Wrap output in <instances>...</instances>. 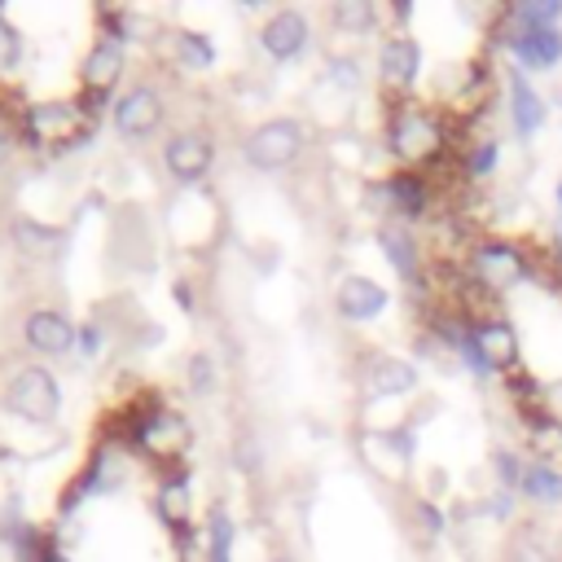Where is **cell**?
Masks as SVG:
<instances>
[{
  "instance_id": "277c9868",
  "label": "cell",
  "mask_w": 562,
  "mask_h": 562,
  "mask_svg": "<svg viewBox=\"0 0 562 562\" xmlns=\"http://www.w3.org/2000/svg\"><path fill=\"white\" fill-rule=\"evenodd\" d=\"M386 145L404 162H417V158H430L443 145V132H439V123L422 105H400L391 114V123H386Z\"/></svg>"
},
{
  "instance_id": "8d00e7d4",
  "label": "cell",
  "mask_w": 562,
  "mask_h": 562,
  "mask_svg": "<svg viewBox=\"0 0 562 562\" xmlns=\"http://www.w3.org/2000/svg\"><path fill=\"white\" fill-rule=\"evenodd\" d=\"M408 13H413V4H408V0H395V18H404V22H408Z\"/></svg>"
},
{
  "instance_id": "d590c367",
  "label": "cell",
  "mask_w": 562,
  "mask_h": 562,
  "mask_svg": "<svg viewBox=\"0 0 562 562\" xmlns=\"http://www.w3.org/2000/svg\"><path fill=\"white\" fill-rule=\"evenodd\" d=\"M9 154H13V140H9V136H4V132H0V167H4V162H9Z\"/></svg>"
},
{
  "instance_id": "f546056e",
  "label": "cell",
  "mask_w": 562,
  "mask_h": 562,
  "mask_svg": "<svg viewBox=\"0 0 562 562\" xmlns=\"http://www.w3.org/2000/svg\"><path fill=\"white\" fill-rule=\"evenodd\" d=\"M189 382H193V391H198V395H206V391L215 386V373H211V356H202V351H198V356L189 360Z\"/></svg>"
},
{
  "instance_id": "cb8c5ba5",
  "label": "cell",
  "mask_w": 562,
  "mask_h": 562,
  "mask_svg": "<svg viewBox=\"0 0 562 562\" xmlns=\"http://www.w3.org/2000/svg\"><path fill=\"white\" fill-rule=\"evenodd\" d=\"M176 53H180V61L193 66V70L215 66V48H211V40H206L202 31H180V35H176Z\"/></svg>"
},
{
  "instance_id": "8992f818",
  "label": "cell",
  "mask_w": 562,
  "mask_h": 562,
  "mask_svg": "<svg viewBox=\"0 0 562 562\" xmlns=\"http://www.w3.org/2000/svg\"><path fill=\"white\" fill-rule=\"evenodd\" d=\"M470 268H474V277L483 281V285H492V290H509V285H518L531 268H527V255L514 246V241H483L474 255H470Z\"/></svg>"
},
{
  "instance_id": "d6a6232c",
  "label": "cell",
  "mask_w": 562,
  "mask_h": 562,
  "mask_svg": "<svg viewBox=\"0 0 562 562\" xmlns=\"http://www.w3.org/2000/svg\"><path fill=\"white\" fill-rule=\"evenodd\" d=\"M417 518H422V527H426L430 536H439V531H443V514H439L430 501H422V505H417Z\"/></svg>"
},
{
  "instance_id": "8fae6325",
  "label": "cell",
  "mask_w": 562,
  "mask_h": 562,
  "mask_svg": "<svg viewBox=\"0 0 562 562\" xmlns=\"http://www.w3.org/2000/svg\"><path fill=\"white\" fill-rule=\"evenodd\" d=\"M334 307H338L342 321H373L386 307V285H378L373 277L351 272V277H342V285L334 294Z\"/></svg>"
},
{
  "instance_id": "4dcf8cb0",
  "label": "cell",
  "mask_w": 562,
  "mask_h": 562,
  "mask_svg": "<svg viewBox=\"0 0 562 562\" xmlns=\"http://www.w3.org/2000/svg\"><path fill=\"white\" fill-rule=\"evenodd\" d=\"M329 75H334L338 88H356L360 83V66L351 57H329Z\"/></svg>"
},
{
  "instance_id": "52a82bcc",
  "label": "cell",
  "mask_w": 562,
  "mask_h": 562,
  "mask_svg": "<svg viewBox=\"0 0 562 562\" xmlns=\"http://www.w3.org/2000/svg\"><path fill=\"white\" fill-rule=\"evenodd\" d=\"M307 40H312V26L299 9H281L259 26V48L277 61H294L307 48Z\"/></svg>"
},
{
  "instance_id": "5b68a950",
  "label": "cell",
  "mask_w": 562,
  "mask_h": 562,
  "mask_svg": "<svg viewBox=\"0 0 562 562\" xmlns=\"http://www.w3.org/2000/svg\"><path fill=\"white\" fill-rule=\"evenodd\" d=\"M22 127H26V140H35V145H66V140H79L83 127H92V123L70 101H40L26 110Z\"/></svg>"
},
{
  "instance_id": "836d02e7",
  "label": "cell",
  "mask_w": 562,
  "mask_h": 562,
  "mask_svg": "<svg viewBox=\"0 0 562 562\" xmlns=\"http://www.w3.org/2000/svg\"><path fill=\"white\" fill-rule=\"evenodd\" d=\"M75 342H79V351H83V356H97V347H101V329H97V325H83Z\"/></svg>"
},
{
  "instance_id": "44dd1931",
  "label": "cell",
  "mask_w": 562,
  "mask_h": 562,
  "mask_svg": "<svg viewBox=\"0 0 562 562\" xmlns=\"http://www.w3.org/2000/svg\"><path fill=\"white\" fill-rule=\"evenodd\" d=\"M233 536H237V522L228 518V509L211 505V514H206V562H228L233 558Z\"/></svg>"
},
{
  "instance_id": "f1b7e54d",
  "label": "cell",
  "mask_w": 562,
  "mask_h": 562,
  "mask_svg": "<svg viewBox=\"0 0 562 562\" xmlns=\"http://www.w3.org/2000/svg\"><path fill=\"white\" fill-rule=\"evenodd\" d=\"M465 167H470V176H487V171L496 167V140H479V145L470 149Z\"/></svg>"
},
{
  "instance_id": "1f68e13d",
  "label": "cell",
  "mask_w": 562,
  "mask_h": 562,
  "mask_svg": "<svg viewBox=\"0 0 562 562\" xmlns=\"http://www.w3.org/2000/svg\"><path fill=\"white\" fill-rule=\"evenodd\" d=\"M496 474H501L505 487L522 483V465H518V457H514V452H496Z\"/></svg>"
},
{
  "instance_id": "e0dca14e",
  "label": "cell",
  "mask_w": 562,
  "mask_h": 562,
  "mask_svg": "<svg viewBox=\"0 0 562 562\" xmlns=\"http://www.w3.org/2000/svg\"><path fill=\"white\" fill-rule=\"evenodd\" d=\"M509 119H514L518 136H531V132L544 123V97L527 83V75H522V70H514V75H509Z\"/></svg>"
},
{
  "instance_id": "ffe728a7",
  "label": "cell",
  "mask_w": 562,
  "mask_h": 562,
  "mask_svg": "<svg viewBox=\"0 0 562 562\" xmlns=\"http://www.w3.org/2000/svg\"><path fill=\"white\" fill-rule=\"evenodd\" d=\"M378 246L386 250V259H391V268H395L400 277L417 281V246H413V237H408L404 228H395V224L378 228Z\"/></svg>"
},
{
  "instance_id": "4316f807",
  "label": "cell",
  "mask_w": 562,
  "mask_h": 562,
  "mask_svg": "<svg viewBox=\"0 0 562 562\" xmlns=\"http://www.w3.org/2000/svg\"><path fill=\"white\" fill-rule=\"evenodd\" d=\"M48 553H53V549H44L40 527L22 522V527H18V536H13V558H18V562H44Z\"/></svg>"
},
{
  "instance_id": "6da1fadb",
  "label": "cell",
  "mask_w": 562,
  "mask_h": 562,
  "mask_svg": "<svg viewBox=\"0 0 562 562\" xmlns=\"http://www.w3.org/2000/svg\"><path fill=\"white\" fill-rule=\"evenodd\" d=\"M4 404H9V413H18L22 422L44 426V422H53L57 408H61V386H57V378H53L48 369L26 364V369H18V373L9 378Z\"/></svg>"
},
{
  "instance_id": "74e56055",
  "label": "cell",
  "mask_w": 562,
  "mask_h": 562,
  "mask_svg": "<svg viewBox=\"0 0 562 562\" xmlns=\"http://www.w3.org/2000/svg\"><path fill=\"white\" fill-rule=\"evenodd\" d=\"M44 562H70V558H66V553H57V549H53V553H48V558H44Z\"/></svg>"
},
{
  "instance_id": "83f0119b",
  "label": "cell",
  "mask_w": 562,
  "mask_h": 562,
  "mask_svg": "<svg viewBox=\"0 0 562 562\" xmlns=\"http://www.w3.org/2000/svg\"><path fill=\"white\" fill-rule=\"evenodd\" d=\"M18 61H22V35H18V26L0 13V75L13 70Z\"/></svg>"
},
{
  "instance_id": "ba28073f",
  "label": "cell",
  "mask_w": 562,
  "mask_h": 562,
  "mask_svg": "<svg viewBox=\"0 0 562 562\" xmlns=\"http://www.w3.org/2000/svg\"><path fill=\"white\" fill-rule=\"evenodd\" d=\"M158 123H162V101H158L154 88L140 83V88H127V92L114 101V127H119V136L145 140Z\"/></svg>"
},
{
  "instance_id": "d4e9b609",
  "label": "cell",
  "mask_w": 562,
  "mask_h": 562,
  "mask_svg": "<svg viewBox=\"0 0 562 562\" xmlns=\"http://www.w3.org/2000/svg\"><path fill=\"white\" fill-rule=\"evenodd\" d=\"M558 18H562V0H527L514 9L518 26H558Z\"/></svg>"
},
{
  "instance_id": "d6986e66",
  "label": "cell",
  "mask_w": 562,
  "mask_h": 562,
  "mask_svg": "<svg viewBox=\"0 0 562 562\" xmlns=\"http://www.w3.org/2000/svg\"><path fill=\"white\" fill-rule=\"evenodd\" d=\"M522 496L527 501H536V505H558L562 501V474L549 465V461H531L527 470H522Z\"/></svg>"
},
{
  "instance_id": "9c48e42d",
  "label": "cell",
  "mask_w": 562,
  "mask_h": 562,
  "mask_svg": "<svg viewBox=\"0 0 562 562\" xmlns=\"http://www.w3.org/2000/svg\"><path fill=\"white\" fill-rule=\"evenodd\" d=\"M162 162L176 180H202L215 162V145L206 132H176L167 145H162Z\"/></svg>"
},
{
  "instance_id": "7c38bea8",
  "label": "cell",
  "mask_w": 562,
  "mask_h": 562,
  "mask_svg": "<svg viewBox=\"0 0 562 562\" xmlns=\"http://www.w3.org/2000/svg\"><path fill=\"white\" fill-rule=\"evenodd\" d=\"M26 342L40 351V356H61V351H70L75 347V325H70V316L66 312H57V307H40V312H31L26 316Z\"/></svg>"
},
{
  "instance_id": "2e32d148",
  "label": "cell",
  "mask_w": 562,
  "mask_h": 562,
  "mask_svg": "<svg viewBox=\"0 0 562 562\" xmlns=\"http://www.w3.org/2000/svg\"><path fill=\"white\" fill-rule=\"evenodd\" d=\"M136 439H140L145 448H154L158 457H171V452H180V448L189 443V426H184L180 413L158 408V413H149V417L136 426Z\"/></svg>"
},
{
  "instance_id": "30bf717a",
  "label": "cell",
  "mask_w": 562,
  "mask_h": 562,
  "mask_svg": "<svg viewBox=\"0 0 562 562\" xmlns=\"http://www.w3.org/2000/svg\"><path fill=\"white\" fill-rule=\"evenodd\" d=\"M119 75H123V44H119V40H97V44L88 48L83 66H79V83H83L88 101H101V97L114 88Z\"/></svg>"
},
{
  "instance_id": "484cf974",
  "label": "cell",
  "mask_w": 562,
  "mask_h": 562,
  "mask_svg": "<svg viewBox=\"0 0 562 562\" xmlns=\"http://www.w3.org/2000/svg\"><path fill=\"white\" fill-rule=\"evenodd\" d=\"M373 4L369 0H342V4H334V26L338 31H369L373 26Z\"/></svg>"
},
{
  "instance_id": "603a6c76",
  "label": "cell",
  "mask_w": 562,
  "mask_h": 562,
  "mask_svg": "<svg viewBox=\"0 0 562 562\" xmlns=\"http://www.w3.org/2000/svg\"><path fill=\"white\" fill-rule=\"evenodd\" d=\"M13 237H18V246H22L26 255H53L66 233H61V228H48V224H35L31 215H18V220H13Z\"/></svg>"
},
{
  "instance_id": "e575fe53",
  "label": "cell",
  "mask_w": 562,
  "mask_h": 562,
  "mask_svg": "<svg viewBox=\"0 0 562 562\" xmlns=\"http://www.w3.org/2000/svg\"><path fill=\"white\" fill-rule=\"evenodd\" d=\"M237 465H241L246 474L259 465V452H255V443H250V439H241V443H237Z\"/></svg>"
},
{
  "instance_id": "ac0fdd59",
  "label": "cell",
  "mask_w": 562,
  "mask_h": 562,
  "mask_svg": "<svg viewBox=\"0 0 562 562\" xmlns=\"http://www.w3.org/2000/svg\"><path fill=\"white\" fill-rule=\"evenodd\" d=\"M189 479L184 474H167L162 483H158V518L171 527V531H184V522H189Z\"/></svg>"
},
{
  "instance_id": "7402d4cb",
  "label": "cell",
  "mask_w": 562,
  "mask_h": 562,
  "mask_svg": "<svg viewBox=\"0 0 562 562\" xmlns=\"http://www.w3.org/2000/svg\"><path fill=\"white\" fill-rule=\"evenodd\" d=\"M386 198H391L395 215H404V220H417L426 211V184L417 176H391L386 180Z\"/></svg>"
},
{
  "instance_id": "9a60e30c",
  "label": "cell",
  "mask_w": 562,
  "mask_h": 562,
  "mask_svg": "<svg viewBox=\"0 0 562 562\" xmlns=\"http://www.w3.org/2000/svg\"><path fill=\"white\" fill-rule=\"evenodd\" d=\"M364 391L369 395H408V391H417V369L400 356H373L364 369Z\"/></svg>"
},
{
  "instance_id": "f35d334b",
  "label": "cell",
  "mask_w": 562,
  "mask_h": 562,
  "mask_svg": "<svg viewBox=\"0 0 562 562\" xmlns=\"http://www.w3.org/2000/svg\"><path fill=\"white\" fill-rule=\"evenodd\" d=\"M558 206H562V180H558Z\"/></svg>"
},
{
  "instance_id": "5bb4252c",
  "label": "cell",
  "mask_w": 562,
  "mask_h": 562,
  "mask_svg": "<svg viewBox=\"0 0 562 562\" xmlns=\"http://www.w3.org/2000/svg\"><path fill=\"white\" fill-rule=\"evenodd\" d=\"M378 70H382V79H386L391 88H408V83L417 79V70H422V48H417V40L391 35V40L382 44V53H378Z\"/></svg>"
},
{
  "instance_id": "3957f363",
  "label": "cell",
  "mask_w": 562,
  "mask_h": 562,
  "mask_svg": "<svg viewBox=\"0 0 562 562\" xmlns=\"http://www.w3.org/2000/svg\"><path fill=\"white\" fill-rule=\"evenodd\" d=\"M465 364L474 373H496V369H509L518 360V334L509 321H470L465 329V347H461Z\"/></svg>"
},
{
  "instance_id": "7a4b0ae2",
  "label": "cell",
  "mask_w": 562,
  "mask_h": 562,
  "mask_svg": "<svg viewBox=\"0 0 562 562\" xmlns=\"http://www.w3.org/2000/svg\"><path fill=\"white\" fill-rule=\"evenodd\" d=\"M303 127L294 123V119H268V123H259L250 136H246V145H241V154H246V162L255 167V171H281V167H290L294 158H299V149H303Z\"/></svg>"
},
{
  "instance_id": "4fadbf2b",
  "label": "cell",
  "mask_w": 562,
  "mask_h": 562,
  "mask_svg": "<svg viewBox=\"0 0 562 562\" xmlns=\"http://www.w3.org/2000/svg\"><path fill=\"white\" fill-rule=\"evenodd\" d=\"M509 48L518 53L522 66H536V70H549L562 61V31L558 26H518Z\"/></svg>"
}]
</instances>
